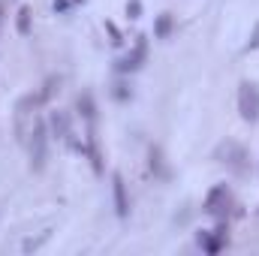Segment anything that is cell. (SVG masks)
I'll return each mask as SVG.
<instances>
[{
	"instance_id": "cell-20",
	"label": "cell",
	"mask_w": 259,
	"mask_h": 256,
	"mask_svg": "<svg viewBox=\"0 0 259 256\" xmlns=\"http://www.w3.org/2000/svg\"><path fill=\"white\" fill-rule=\"evenodd\" d=\"M0 21H3V6H0Z\"/></svg>"
},
{
	"instance_id": "cell-6",
	"label": "cell",
	"mask_w": 259,
	"mask_h": 256,
	"mask_svg": "<svg viewBox=\"0 0 259 256\" xmlns=\"http://www.w3.org/2000/svg\"><path fill=\"white\" fill-rule=\"evenodd\" d=\"M229 220H217V226L211 232H199L196 235V244L205 250V253H220L226 244H229Z\"/></svg>"
},
{
	"instance_id": "cell-17",
	"label": "cell",
	"mask_w": 259,
	"mask_h": 256,
	"mask_svg": "<svg viewBox=\"0 0 259 256\" xmlns=\"http://www.w3.org/2000/svg\"><path fill=\"white\" fill-rule=\"evenodd\" d=\"M127 18H142V0H127Z\"/></svg>"
},
{
	"instance_id": "cell-10",
	"label": "cell",
	"mask_w": 259,
	"mask_h": 256,
	"mask_svg": "<svg viewBox=\"0 0 259 256\" xmlns=\"http://www.w3.org/2000/svg\"><path fill=\"white\" fill-rule=\"evenodd\" d=\"M46 124H49V136H55L61 142H66L72 136V124H69V115L66 112H52Z\"/></svg>"
},
{
	"instance_id": "cell-21",
	"label": "cell",
	"mask_w": 259,
	"mask_h": 256,
	"mask_svg": "<svg viewBox=\"0 0 259 256\" xmlns=\"http://www.w3.org/2000/svg\"><path fill=\"white\" fill-rule=\"evenodd\" d=\"M72 3H84V0H72Z\"/></svg>"
},
{
	"instance_id": "cell-14",
	"label": "cell",
	"mask_w": 259,
	"mask_h": 256,
	"mask_svg": "<svg viewBox=\"0 0 259 256\" xmlns=\"http://www.w3.org/2000/svg\"><path fill=\"white\" fill-rule=\"evenodd\" d=\"M15 27H18L21 36L30 33V6H21V9H18V15H15Z\"/></svg>"
},
{
	"instance_id": "cell-1",
	"label": "cell",
	"mask_w": 259,
	"mask_h": 256,
	"mask_svg": "<svg viewBox=\"0 0 259 256\" xmlns=\"http://www.w3.org/2000/svg\"><path fill=\"white\" fill-rule=\"evenodd\" d=\"M214 163H220L226 172L238 175V178H247L253 172V163H250V151L235 142V139H223L217 148H214Z\"/></svg>"
},
{
	"instance_id": "cell-9",
	"label": "cell",
	"mask_w": 259,
	"mask_h": 256,
	"mask_svg": "<svg viewBox=\"0 0 259 256\" xmlns=\"http://www.w3.org/2000/svg\"><path fill=\"white\" fill-rule=\"evenodd\" d=\"M112 196H115V211H118V217H121V220L130 217V196H127V184H124V175H121V172L112 175Z\"/></svg>"
},
{
	"instance_id": "cell-15",
	"label": "cell",
	"mask_w": 259,
	"mask_h": 256,
	"mask_svg": "<svg viewBox=\"0 0 259 256\" xmlns=\"http://www.w3.org/2000/svg\"><path fill=\"white\" fill-rule=\"evenodd\" d=\"M61 88V78L58 75H49L46 81H42V88H39V97H42V103H49L52 97H55V91Z\"/></svg>"
},
{
	"instance_id": "cell-12",
	"label": "cell",
	"mask_w": 259,
	"mask_h": 256,
	"mask_svg": "<svg viewBox=\"0 0 259 256\" xmlns=\"http://www.w3.org/2000/svg\"><path fill=\"white\" fill-rule=\"evenodd\" d=\"M172 30H175V18H172V12H160V15L154 18V36H157V39H169Z\"/></svg>"
},
{
	"instance_id": "cell-22",
	"label": "cell",
	"mask_w": 259,
	"mask_h": 256,
	"mask_svg": "<svg viewBox=\"0 0 259 256\" xmlns=\"http://www.w3.org/2000/svg\"><path fill=\"white\" fill-rule=\"evenodd\" d=\"M256 214H259V208H256Z\"/></svg>"
},
{
	"instance_id": "cell-4",
	"label": "cell",
	"mask_w": 259,
	"mask_h": 256,
	"mask_svg": "<svg viewBox=\"0 0 259 256\" xmlns=\"http://www.w3.org/2000/svg\"><path fill=\"white\" fill-rule=\"evenodd\" d=\"M238 115L247 124L259 121V84L256 81H241L238 84Z\"/></svg>"
},
{
	"instance_id": "cell-2",
	"label": "cell",
	"mask_w": 259,
	"mask_h": 256,
	"mask_svg": "<svg viewBox=\"0 0 259 256\" xmlns=\"http://www.w3.org/2000/svg\"><path fill=\"white\" fill-rule=\"evenodd\" d=\"M27 148V157H30V169L33 172H42L46 169V160H49V124L36 115L33 124H30V133L24 136L21 142Z\"/></svg>"
},
{
	"instance_id": "cell-19",
	"label": "cell",
	"mask_w": 259,
	"mask_h": 256,
	"mask_svg": "<svg viewBox=\"0 0 259 256\" xmlns=\"http://www.w3.org/2000/svg\"><path fill=\"white\" fill-rule=\"evenodd\" d=\"M256 46H259V24L253 27V39L247 42V52H250V49H256Z\"/></svg>"
},
{
	"instance_id": "cell-5",
	"label": "cell",
	"mask_w": 259,
	"mask_h": 256,
	"mask_svg": "<svg viewBox=\"0 0 259 256\" xmlns=\"http://www.w3.org/2000/svg\"><path fill=\"white\" fill-rule=\"evenodd\" d=\"M145 61H148V36L142 33V36H136V46L130 49L127 55H124L121 61H115V69H118L121 75H130V72L142 69Z\"/></svg>"
},
{
	"instance_id": "cell-7",
	"label": "cell",
	"mask_w": 259,
	"mask_h": 256,
	"mask_svg": "<svg viewBox=\"0 0 259 256\" xmlns=\"http://www.w3.org/2000/svg\"><path fill=\"white\" fill-rule=\"evenodd\" d=\"M84 157L91 160L94 172H103V148H100V136H97V124H88L84 130Z\"/></svg>"
},
{
	"instance_id": "cell-16",
	"label": "cell",
	"mask_w": 259,
	"mask_h": 256,
	"mask_svg": "<svg viewBox=\"0 0 259 256\" xmlns=\"http://www.w3.org/2000/svg\"><path fill=\"white\" fill-rule=\"evenodd\" d=\"M106 30H109V36H112V39H109L112 46H121V42H124V36H121V30H118L115 21H106Z\"/></svg>"
},
{
	"instance_id": "cell-8",
	"label": "cell",
	"mask_w": 259,
	"mask_h": 256,
	"mask_svg": "<svg viewBox=\"0 0 259 256\" xmlns=\"http://www.w3.org/2000/svg\"><path fill=\"white\" fill-rule=\"evenodd\" d=\"M148 166H151L154 178H160V181H169V178H172L169 160H166V154H163L160 145H151V151H148Z\"/></svg>"
},
{
	"instance_id": "cell-11",
	"label": "cell",
	"mask_w": 259,
	"mask_h": 256,
	"mask_svg": "<svg viewBox=\"0 0 259 256\" xmlns=\"http://www.w3.org/2000/svg\"><path fill=\"white\" fill-rule=\"evenodd\" d=\"M75 112L81 115L84 124H97V100H94L91 91H81V94L75 97Z\"/></svg>"
},
{
	"instance_id": "cell-13",
	"label": "cell",
	"mask_w": 259,
	"mask_h": 256,
	"mask_svg": "<svg viewBox=\"0 0 259 256\" xmlns=\"http://www.w3.org/2000/svg\"><path fill=\"white\" fill-rule=\"evenodd\" d=\"M109 94H112L115 103H130V100H133V88H130L127 78H115L112 88H109Z\"/></svg>"
},
{
	"instance_id": "cell-3",
	"label": "cell",
	"mask_w": 259,
	"mask_h": 256,
	"mask_svg": "<svg viewBox=\"0 0 259 256\" xmlns=\"http://www.w3.org/2000/svg\"><path fill=\"white\" fill-rule=\"evenodd\" d=\"M202 211L208 217H214V220H229V217H238L241 214V205L232 199V190L226 184H214L211 190L205 193Z\"/></svg>"
},
{
	"instance_id": "cell-18",
	"label": "cell",
	"mask_w": 259,
	"mask_h": 256,
	"mask_svg": "<svg viewBox=\"0 0 259 256\" xmlns=\"http://www.w3.org/2000/svg\"><path fill=\"white\" fill-rule=\"evenodd\" d=\"M72 6H75L72 0H55V12H69Z\"/></svg>"
}]
</instances>
